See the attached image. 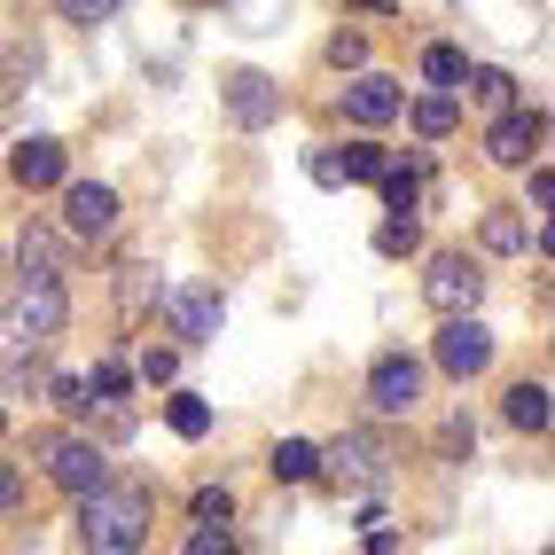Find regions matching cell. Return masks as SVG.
Returning a JSON list of instances; mask_svg holds the SVG:
<instances>
[{
  "instance_id": "6da1fadb",
  "label": "cell",
  "mask_w": 555,
  "mask_h": 555,
  "mask_svg": "<svg viewBox=\"0 0 555 555\" xmlns=\"http://www.w3.org/2000/svg\"><path fill=\"white\" fill-rule=\"evenodd\" d=\"M79 540L94 547V555H133L141 540H150V493L141 486H102L94 493H79Z\"/></svg>"
},
{
  "instance_id": "7a4b0ae2",
  "label": "cell",
  "mask_w": 555,
  "mask_h": 555,
  "mask_svg": "<svg viewBox=\"0 0 555 555\" xmlns=\"http://www.w3.org/2000/svg\"><path fill=\"white\" fill-rule=\"evenodd\" d=\"M70 321V289L63 274H24V289H9V337L16 345H48Z\"/></svg>"
},
{
  "instance_id": "3957f363",
  "label": "cell",
  "mask_w": 555,
  "mask_h": 555,
  "mask_svg": "<svg viewBox=\"0 0 555 555\" xmlns=\"http://www.w3.org/2000/svg\"><path fill=\"white\" fill-rule=\"evenodd\" d=\"M438 367H447L454 384L486 376V367H493V328L477 313H447V328H438Z\"/></svg>"
},
{
  "instance_id": "277c9868",
  "label": "cell",
  "mask_w": 555,
  "mask_h": 555,
  "mask_svg": "<svg viewBox=\"0 0 555 555\" xmlns=\"http://www.w3.org/2000/svg\"><path fill=\"white\" fill-rule=\"evenodd\" d=\"M165 328H172L180 345H211L219 328H228V306H219V289L180 282V289H165Z\"/></svg>"
},
{
  "instance_id": "5b68a950",
  "label": "cell",
  "mask_w": 555,
  "mask_h": 555,
  "mask_svg": "<svg viewBox=\"0 0 555 555\" xmlns=\"http://www.w3.org/2000/svg\"><path fill=\"white\" fill-rule=\"evenodd\" d=\"M321 462H328V477H337L345 493H384V486H391V454H384V447H376L367 430L337 438V447H328Z\"/></svg>"
},
{
  "instance_id": "8992f818",
  "label": "cell",
  "mask_w": 555,
  "mask_h": 555,
  "mask_svg": "<svg viewBox=\"0 0 555 555\" xmlns=\"http://www.w3.org/2000/svg\"><path fill=\"white\" fill-rule=\"evenodd\" d=\"M423 298H430L438 313H477V298H486V274H477V258L438 250L430 274H423Z\"/></svg>"
},
{
  "instance_id": "52a82bcc",
  "label": "cell",
  "mask_w": 555,
  "mask_h": 555,
  "mask_svg": "<svg viewBox=\"0 0 555 555\" xmlns=\"http://www.w3.org/2000/svg\"><path fill=\"white\" fill-rule=\"evenodd\" d=\"M63 228L79 243H102L118 228V189L109 180H63Z\"/></svg>"
},
{
  "instance_id": "ba28073f",
  "label": "cell",
  "mask_w": 555,
  "mask_h": 555,
  "mask_svg": "<svg viewBox=\"0 0 555 555\" xmlns=\"http://www.w3.org/2000/svg\"><path fill=\"white\" fill-rule=\"evenodd\" d=\"M415 399H423V360L384 352L367 367V406H376V415H415Z\"/></svg>"
},
{
  "instance_id": "9c48e42d",
  "label": "cell",
  "mask_w": 555,
  "mask_h": 555,
  "mask_svg": "<svg viewBox=\"0 0 555 555\" xmlns=\"http://www.w3.org/2000/svg\"><path fill=\"white\" fill-rule=\"evenodd\" d=\"M48 477H55L63 493H94L102 477H109V462H102L94 438H48Z\"/></svg>"
},
{
  "instance_id": "30bf717a",
  "label": "cell",
  "mask_w": 555,
  "mask_h": 555,
  "mask_svg": "<svg viewBox=\"0 0 555 555\" xmlns=\"http://www.w3.org/2000/svg\"><path fill=\"white\" fill-rule=\"evenodd\" d=\"M399 109H406V94H399V79H384V70H352V87H345V118L352 126H391L399 118Z\"/></svg>"
},
{
  "instance_id": "8fae6325",
  "label": "cell",
  "mask_w": 555,
  "mask_h": 555,
  "mask_svg": "<svg viewBox=\"0 0 555 555\" xmlns=\"http://www.w3.org/2000/svg\"><path fill=\"white\" fill-rule=\"evenodd\" d=\"M540 141H547V118H540V109H501V126L486 133V157H493V165H532Z\"/></svg>"
},
{
  "instance_id": "7c38bea8",
  "label": "cell",
  "mask_w": 555,
  "mask_h": 555,
  "mask_svg": "<svg viewBox=\"0 0 555 555\" xmlns=\"http://www.w3.org/2000/svg\"><path fill=\"white\" fill-rule=\"evenodd\" d=\"M228 118H235L243 133L274 126V118H282V87L267 79V70H235V79H228Z\"/></svg>"
},
{
  "instance_id": "4fadbf2b",
  "label": "cell",
  "mask_w": 555,
  "mask_h": 555,
  "mask_svg": "<svg viewBox=\"0 0 555 555\" xmlns=\"http://www.w3.org/2000/svg\"><path fill=\"white\" fill-rule=\"evenodd\" d=\"M9 172H16V189H31V196H40V189H63V141H24V150L9 157Z\"/></svg>"
},
{
  "instance_id": "5bb4252c",
  "label": "cell",
  "mask_w": 555,
  "mask_h": 555,
  "mask_svg": "<svg viewBox=\"0 0 555 555\" xmlns=\"http://www.w3.org/2000/svg\"><path fill=\"white\" fill-rule=\"evenodd\" d=\"M454 87H469V102H477V109H508V102H516V79H508V70H493V63L462 70Z\"/></svg>"
},
{
  "instance_id": "9a60e30c",
  "label": "cell",
  "mask_w": 555,
  "mask_h": 555,
  "mask_svg": "<svg viewBox=\"0 0 555 555\" xmlns=\"http://www.w3.org/2000/svg\"><path fill=\"white\" fill-rule=\"evenodd\" d=\"M274 477H282V486H306V477L321 469V447H306V438H282V447H274V462H267Z\"/></svg>"
},
{
  "instance_id": "2e32d148",
  "label": "cell",
  "mask_w": 555,
  "mask_h": 555,
  "mask_svg": "<svg viewBox=\"0 0 555 555\" xmlns=\"http://www.w3.org/2000/svg\"><path fill=\"white\" fill-rule=\"evenodd\" d=\"M454 126H462V102H454V94H423V102H415V133H423V141H447Z\"/></svg>"
},
{
  "instance_id": "e0dca14e",
  "label": "cell",
  "mask_w": 555,
  "mask_h": 555,
  "mask_svg": "<svg viewBox=\"0 0 555 555\" xmlns=\"http://www.w3.org/2000/svg\"><path fill=\"white\" fill-rule=\"evenodd\" d=\"M508 423L540 438V430H547V384H516V391H508Z\"/></svg>"
},
{
  "instance_id": "ac0fdd59",
  "label": "cell",
  "mask_w": 555,
  "mask_h": 555,
  "mask_svg": "<svg viewBox=\"0 0 555 555\" xmlns=\"http://www.w3.org/2000/svg\"><path fill=\"white\" fill-rule=\"evenodd\" d=\"M376 250H384V258H406V250H423V219H415V211H391L384 228H376Z\"/></svg>"
},
{
  "instance_id": "d6986e66",
  "label": "cell",
  "mask_w": 555,
  "mask_h": 555,
  "mask_svg": "<svg viewBox=\"0 0 555 555\" xmlns=\"http://www.w3.org/2000/svg\"><path fill=\"white\" fill-rule=\"evenodd\" d=\"M165 423H172L180 438H204V430H211V406H204L196 391H180V399H165Z\"/></svg>"
},
{
  "instance_id": "ffe728a7",
  "label": "cell",
  "mask_w": 555,
  "mask_h": 555,
  "mask_svg": "<svg viewBox=\"0 0 555 555\" xmlns=\"http://www.w3.org/2000/svg\"><path fill=\"white\" fill-rule=\"evenodd\" d=\"M532 243V228H525V219H516V211H493L486 219V250H501V258H516V250H525Z\"/></svg>"
},
{
  "instance_id": "44dd1931",
  "label": "cell",
  "mask_w": 555,
  "mask_h": 555,
  "mask_svg": "<svg viewBox=\"0 0 555 555\" xmlns=\"http://www.w3.org/2000/svg\"><path fill=\"white\" fill-rule=\"evenodd\" d=\"M376 189H384V204H391V211H415V204H423V180H415V172H399V165H384V172H376Z\"/></svg>"
},
{
  "instance_id": "7402d4cb",
  "label": "cell",
  "mask_w": 555,
  "mask_h": 555,
  "mask_svg": "<svg viewBox=\"0 0 555 555\" xmlns=\"http://www.w3.org/2000/svg\"><path fill=\"white\" fill-rule=\"evenodd\" d=\"M24 274H63V243L31 228V235H24Z\"/></svg>"
},
{
  "instance_id": "603a6c76",
  "label": "cell",
  "mask_w": 555,
  "mask_h": 555,
  "mask_svg": "<svg viewBox=\"0 0 555 555\" xmlns=\"http://www.w3.org/2000/svg\"><path fill=\"white\" fill-rule=\"evenodd\" d=\"M462 70H469V63H462V48H423V79H430V87H454Z\"/></svg>"
},
{
  "instance_id": "cb8c5ba5",
  "label": "cell",
  "mask_w": 555,
  "mask_h": 555,
  "mask_svg": "<svg viewBox=\"0 0 555 555\" xmlns=\"http://www.w3.org/2000/svg\"><path fill=\"white\" fill-rule=\"evenodd\" d=\"M235 516V493L228 486H196V525H228Z\"/></svg>"
},
{
  "instance_id": "d4e9b609",
  "label": "cell",
  "mask_w": 555,
  "mask_h": 555,
  "mask_svg": "<svg viewBox=\"0 0 555 555\" xmlns=\"http://www.w3.org/2000/svg\"><path fill=\"white\" fill-rule=\"evenodd\" d=\"M384 165H391V157L376 150V141H352V150H345V180H376Z\"/></svg>"
},
{
  "instance_id": "484cf974",
  "label": "cell",
  "mask_w": 555,
  "mask_h": 555,
  "mask_svg": "<svg viewBox=\"0 0 555 555\" xmlns=\"http://www.w3.org/2000/svg\"><path fill=\"white\" fill-rule=\"evenodd\" d=\"M55 9H63V24H109L126 0H55Z\"/></svg>"
},
{
  "instance_id": "4316f807",
  "label": "cell",
  "mask_w": 555,
  "mask_h": 555,
  "mask_svg": "<svg viewBox=\"0 0 555 555\" xmlns=\"http://www.w3.org/2000/svg\"><path fill=\"white\" fill-rule=\"evenodd\" d=\"M189 555H243V547H235L228 525H196V532H189Z\"/></svg>"
},
{
  "instance_id": "83f0119b",
  "label": "cell",
  "mask_w": 555,
  "mask_h": 555,
  "mask_svg": "<svg viewBox=\"0 0 555 555\" xmlns=\"http://www.w3.org/2000/svg\"><path fill=\"white\" fill-rule=\"evenodd\" d=\"M306 172H313V189H345V157H337V150H313Z\"/></svg>"
},
{
  "instance_id": "f1b7e54d",
  "label": "cell",
  "mask_w": 555,
  "mask_h": 555,
  "mask_svg": "<svg viewBox=\"0 0 555 555\" xmlns=\"http://www.w3.org/2000/svg\"><path fill=\"white\" fill-rule=\"evenodd\" d=\"M55 406H63V415H94V399H87V376H55Z\"/></svg>"
},
{
  "instance_id": "f546056e",
  "label": "cell",
  "mask_w": 555,
  "mask_h": 555,
  "mask_svg": "<svg viewBox=\"0 0 555 555\" xmlns=\"http://www.w3.org/2000/svg\"><path fill=\"white\" fill-rule=\"evenodd\" d=\"M328 63H337V70H360V63H367V40H360V31H337V40H328Z\"/></svg>"
},
{
  "instance_id": "4dcf8cb0",
  "label": "cell",
  "mask_w": 555,
  "mask_h": 555,
  "mask_svg": "<svg viewBox=\"0 0 555 555\" xmlns=\"http://www.w3.org/2000/svg\"><path fill=\"white\" fill-rule=\"evenodd\" d=\"M118 391H126V367H94V376H87V399H94V406H109Z\"/></svg>"
},
{
  "instance_id": "1f68e13d",
  "label": "cell",
  "mask_w": 555,
  "mask_h": 555,
  "mask_svg": "<svg viewBox=\"0 0 555 555\" xmlns=\"http://www.w3.org/2000/svg\"><path fill=\"white\" fill-rule=\"evenodd\" d=\"M172 345H150V352H141V376H150V384H172Z\"/></svg>"
},
{
  "instance_id": "d6a6232c",
  "label": "cell",
  "mask_w": 555,
  "mask_h": 555,
  "mask_svg": "<svg viewBox=\"0 0 555 555\" xmlns=\"http://www.w3.org/2000/svg\"><path fill=\"white\" fill-rule=\"evenodd\" d=\"M555 204V172L547 165H532V211H547Z\"/></svg>"
},
{
  "instance_id": "836d02e7",
  "label": "cell",
  "mask_w": 555,
  "mask_h": 555,
  "mask_svg": "<svg viewBox=\"0 0 555 555\" xmlns=\"http://www.w3.org/2000/svg\"><path fill=\"white\" fill-rule=\"evenodd\" d=\"M16 501H24V477H16L9 462H0V508H16Z\"/></svg>"
},
{
  "instance_id": "e575fe53",
  "label": "cell",
  "mask_w": 555,
  "mask_h": 555,
  "mask_svg": "<svg viewBox=\"0 0 555 555\" xmlns=\"http://www.w3.org/2000/svg\"><path fill=\"white\" fill-rule=\"evenodd\" d=\"M0 430H9V415H0Z\"/></svg>"
}]
</instances>
